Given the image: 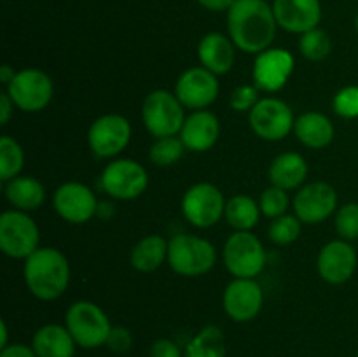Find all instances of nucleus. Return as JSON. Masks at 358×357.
I'll list each match as a JSON object with an SVG mask.
<instances>
[{
  "instance_id": "1",
  "label": "nucleus",
  "mask_w": 358,
  "mask_h": 357,
  "mask_svg": "<svg viewBox=\"0 0 358 357\" xmlns=\"http://www.w3.org/2000/svg\"><path fill=\"white\" fill-rule=\"evenodd\" d=\"M273 6L266 0H236L227 10V30L231 41L245 52H262L276 35Z\"/></svg>"
},
{
  "instance_id": "2",
  "label": "nucleus",
  "mask_w": 358,
  "mask_h": 357,
  "mask_svg": "<svg viewBox=\"0 0 358 357\" xmlns=\"http://www.w3.org/2000/svg\"><path fill=\"white\" fill-rule=\"evenodd\" d=\"M24 282L30 293L42 301L62 296L70 284V265L65 255L52 247L37 248L24 259Z\"/></svg>"
},
{
  "instance_id": "3",
  "label": "nucleus",
  "mask_w": 358,
  "mask_h": 357,
  "mask_svg": "<svg viewBox=\"0 0 358 357\" xmlns=\"http://www.w3.org/2000/svg\"><path fill=\"white\" fill-rule=\"evenodd\" d=\"M215 261V247L205 238L194 234H175L168 241V262L178 275H205L213 268Z\"/></svg>"
},
{
  "instance_id": "4",
  "label": "nucleus",
  "mask_w": 358,
  "mask_h": 357,
  "mask_svg": "<svg viewBox=\"0 0 358 357\" xmlns=\"http://www.w3.org/2000/svg\"><path fill=\"white\" fill-rule=\"evenodd\" d=\"M65 328L76 343L84 349L105 345L112 331L107 314L91 301H77L66 310Z\"/></svg>"
},
{
  "instance_id": "5",
  "label": "nucleus",
  "mask_w": 358,
  "mask_h": 357,
  "mask_svg": "<svg viewBox=\"0 0 358 357\" xmlns=\"http://www.w3.org/2000/svg\"><path fill=\"white\" fill-rule=\"evenodd\" d=\"M184 105L166 90H156L147 94L142 107V119L150 135L163 139L175 136L184 126Z\"/></svg>"
},
{
  "instance_id": "6",
  "label": "nucleus",
  "mask_w": 358,
  "mask_h": 357,
  "mask_svg": "<svg viewBox=\"0 0 358 357\" xmlns=\"http://www.w3.org/2000/svg\"><path fill=\"white\" fill-rule=\"evenodd\" d=\"M38 227L23 210H7L0 216V248L14 259H27L38 248Z\"/></svg>"
},
{
  "instance_id": "7",
  "label": "nucleus",
  "mask_w": 358,
  "mask_h": 357,
  "mask_svg": "<svg viewBox=\"0 0 358 357\" xmlns=\"http://www.w3.org/2000/svg\"><path fill=\"white\" fill-rule=\"evenodd\" d=\"M224 262L236 279H254L264 270L266 251L250 231H236L224 245Z\"/></svg>"
},
{
  "instance_id": "8",
  "label": "nucleus",
  "mask_w": 358,
  "mask_h": 357,
  "mask_svg": "<svg viewBox=\"0 0 358 357\" xmlns=\"http://www.w3.org/2000/svg\"><path fill=\"white\" fill-rule=\"evenodd\" d=\"M52 80L48 74L37 69L16 72L14 79L7 84V93L17 108L24 112H38L51 102Z\"/></svg>"
},
{
  "instance_id": "9",
  "label": "nucleus",
  "mask_w": 358,
  "mask_h": 357,
  "mask_svg": "<svg viewBox=\"0 0 358 357\" xmlns=\"http://www.w3.org/2000/svg\"><path fill=\"white\" fill-rule=\"evenodd\" d=\"M182 212L185 219L196 227H210L222 219L226 212L224 195L217 186L201 182L187 189L182 200Z\"/></svg>"
},
{
  "instance_id": "10",
  "label": "nucleus",
  "mask_w": 358,
  "mask_h": 357,
  "mask_svg": "<svg viewBox=\"0 0 358 357\" xmlns=\"http://www.w3.org/2000/svg\"><path fill=\"white\" fill-rule=\"evenodd\" d=\"M248 121L255 135L264 140H271V142L285 139L296 125L292 108L280 98L259 100L257 105L250 111Z\"/></svg>"
},
{
  "instance_id": "11",
  "label": "nucleus",
  "mask_w": 358,
  "mask_h": 357,
  "mask_svg": "<svg viewBox=\"0 0 358 357\" xmlns=\"http://www.w3.org/2000/svg\"><path fill=\"white\" fill-rule=\"evenodd\" d=\"M145 168L133 160H117L107 164L101 174V188L117 200H133L147 188Z\"/></svg>"
},
{
  "instance_id": "12",
  "label": "nucleus",
  "mask_w": 358,
  "mask_h": 357,
  "mask_svg": "<svg viewBox=\"0 0 358 357\" xmlns=\"http://www.w3.org/2000/svg\"><path fill=\"white\" fill-rule=\"evenodd\" d=\"M131 139V126L126 118L119 114H107L98 118L91 125L87 142L98 158L117 156L126 149Z\"/></svg>"
},
{
  "instance_id": "13",
  "label": "nucleus",
  "mask_w": 358,
  "mask_h": 357,
  "mask_svg": "<svg viewBox=\"0 0 358 357\" xmlns=\"http://www.w3.org/2000/svg\"><path fill=\"white\" fill-rule=\"evenodd\" d=\"M175 94L184 107L205 108L215 102L219 94V80L215 74L205 66H194L178 77Z\"/></svg>"
},
{
  "instance_id": "14",
  "label": "nucleus",
  "mask_w": 358,
  "mask_h": 357,
  "mask_svg": "<svg viewBox=\"0 0 358 357\" xmlns=\"http://www.w3.org/2000/svg\"><path fill=\"white\" fill-rule=\"evenodd\" d=\"M338 206L336 189L327 182H311L294 198L296 217L306 224H318L331 217Z\"/></svg>"
},
{
  "instance_id": "15",
  "label": "nucleus",
  "mask_w": 358,
  "mask_h": 357,
  "mask_svg": "<svg viewBox=\"0 0 358 357\" xmlns=\"http://www.w3.org/2000/svg\"><path fill=\"white\" fill-rule=\"evenodd\" d=\"M262 303L264 290L254 279H234L224 290V310L236 322H248L257 317Z\"/></svg>"
},
{
  "instance_id": "16",
  "label": "nucleus",
  "mask_w": 358,
  "mask_h": 357,
  "mask_svg": "<svg viewBox=\"0 0 358 357\" xmlns=\"http://www.w3.org/2000/svg\"><path fill=\"white\" fill-rule=\"evenodd\" d=\"M294 56L287 49H266L259 52L254 63V83L257 90H282L294 72Z\"/></svg>"
},
{
  "instance_id": "17",
  "label": "nucleus",
  "mask_w": 358,
  "mask_h": 357,
  "mask_svg": "<svg viewBox=\"0 0 358 357\" xmlns=\"http://www.w3.org/2000/svg\"><path fill=\"white\" fill-rule=\"evenodd\" d=\"M55 209L69 223L83 224L96 214V196L80 182H66L55 192Z\"/></svg>"
},
{
  "instance_id": "18",
  "label": "nucleus",
  "mask_w": 358,
  "mask_h": 357,
  "mask_svg": "<svg viewBox=\"0 0 358 357\" xmlns=\"http://www.w3.org/2000/svg\"><path fill=\"white\" fill-rule=\"evenodd\" d=\"M276 23L290 34H306L318 28L322 20L320 0H275L273 2Z\"/></svg>"
},
{
  "instance_id": "19",
  "label": "nucleus",
  "mask_w": 358,
  "mask_h": 357,
  "mask_svg": "<svg viewBox=\"0 0 358 357\" xmlns=\"http://www.w3.org/2000/svg\"><path fill=\"white\" fill-rule=\"evenodd\" d=\"M318 273L329 284H345L357 268V252L346 240L329 241L318 254Z\"/></svg>"
},
{
  "instance_id": "20",
  "label": "nucleus",
  "mask_w": 358,
  "mask_h": 357,
  "mask_svg": "<svg viewBox=\"0 0 358 357\" xmlns=\"http://www.w3.org/2000/svg\"><path fill=\"white\" fill-rule=\"evenodd\" d=\"M220 133L219 119L208 111H196L185 119L180 130V139L185 149L205 153L217 142Z\"/></svg>"
},
{
  "instance_id": "21",
  "label": "nucleus",
  "mask_w": 358,
  "mask_h": 357,
  "mask_svg": "<svg viewBox=\"0 0 358 357\" xmlns=\"http://www.w3.org/2000/svg\"><path fill=\"white\" fill-rule=\"evenodd\" d=\"M199 62L210 72L227 74L234 65V42L219 31H210L198 46Z\"/></svg>"
},
{
  "instance_id": "22",
  "label": "nucleus",
  "mask_w": 358,
  "mask_h": 357,
  "mask_svg": "<svg viewBox=\"0 0 358 357\" xmlns=\"http://www.w3.org/2000/svg\"><path fill=\"white\" fill-rule=\"evenodd\" d=\"M76 345L69 329L58 324L42 326L31 342L37 357H73Z\"/></svg>"
},
{
  "instance_id": "23",
  "label": "nucleus",
  "mask_w": 358,
  "mask_h": 357,
  "mask_svg": "<svg viewBox=\"0 0 358 357\" xmlns=\"http://www.w3.org/2000/svg\"><path fill=\"white\" fill-rule=\"evenodd\" d=\"M297 139L311 149H322L327 147L334 139V125L327 115L320 112H306L299 115L294 125Z\"/></svg>"
},
{
  "instance_id": "24",
  "label": "nucleus",
  "mask_w": 358,
  "mask_h": 357,
  "mask_svg": "<svg viewBox=\"0 0 358 357\" xmlns=\"http://www.w3.org/2000/svg\"><path fill=\"white\" fill-rule=\"evenodd\" d=\"M308 177V163L301 154L283 153L269 167V181L280 189H296Z\"/></svg>"
},
{
  "instance_id": "25",
  "label": "nucleus",
  "mask_w": 358,
  "mask_h": 357,
  "mask_svg": "<svg viewBox=\"0 0 358 357\" xmlns=\"http://www.w3.org/2000/svg\"><path fill=\"white\" fill-rule=\"evenodd\" d=\"M7 202L17 210H37L45 198V189L34 177H14L6 184Z\"/></svg>"
},
{
  "instance_id": "26",
  "label": "nucleus",
  "mask_w": 358,
  "mask_h": 357,
  "mask_svg": "<svg viewBox=\"0 0 358 357\" xmlns=\"http://www.w3.org/2000/svg\"><path fill=\"white\" fill-rule=\"evenodd\" d=\"M168 258V241L159 234L142 238L131 251L133 268L142 273H150L159 268Z\"/></svg>"
},
{
  "instance_id": "27",
  "label": "nucleus",
  "mask_w": 358,
  "mask_h": 357,
  "mask_svg": "<svg viewBox=\"0 0 358 357\" xmlns=\"http://www.w3.org/2000/svg\"><path fill=\"white\" fill-rule=\"evenodd\" d=\"M185 357H226V336L217 326L203 328L185 346Z\"/></svg>"
},
{
  "instance_id": "28",
  "label": "nucleus",
  "mask_w": 358,
  "mask_h": 357,
  "mask_svg": "<svg viewBox=\"0 0 358 357\" xmlns=\"http://www.w3.org/2000/svg\"><path fill=\"white\" fill-rule=\"evenodd\" d=\"M226 220L236 231H250L259 223L261 206L247 195L233 196L226 203Z\"/></svg>"
},
{
  "instance_id": "29",
  "label": "nucleus",
  "mask_w": 358,
  "mask_h": 357,
  "mask_svg": "<svg viewBox=\"0 0 358 357\" xmlns=\"http://www.w3.org/2000/svg\"><path fill=\"white\" fill-rule=\"evenodd\" d=\"M24 163V154L20 144L10 136L3 135L0 139V178L9 182L17 177Z\"/></svg>"
},
{
  "instance_id": "30",
  "label": "nucleus",
  "mask_w": 358,
  "mask_h": 357,
  "mask_svg": "<svg viewBox=\"0 0 358 357\" xmlns=\"http://www.w3.org/2000/svg\"><path fill=\"white\" fill-rule=\"evenodd\" d=\"M184 142L177 136H163L152 144L149 150V160L157 167H170L175 164L184 154Z\"/></svg>"
},
{
  "instance_id": "31",
  "label": "nucleus",
  "mask_w": 358,
  "mask_h": 357,
  "mask_svg": "<svg viewBox=\"0 0 358 357\" xmlns=\"http://www.w3.org/2000/svg\"><path fill=\"white\" fill-rule=\"evenodd\" d=\"M299 49L304 58L311 59V62H320L331 55V37L320 28H313V30L303 34L299 41Z\"/></svg>"
},
{
  "instance_id": "32",
  "label": "nucleus",
  "mask_w": 358,
  "mask_h": 357,
  "mask_svg": "<svg viewBox=\"0 0 358 357\" xmlns=\"http://www.w3.org/2000/svg\"><path fill=\"white\" fill-rule=\"evenodd\" d=\"M269 240L276 245H289L301 234V223L294 216H280L269 224Z\"/></svg>"
},
{
  "instance_id": "33",
  "label": "nucleus",
  "mask_w": 358,
  "mask_h": 357,
  "mask_svg": "<svg viewBox=\"0 0 358 357\" xmlns=\"http://www.w3.org/2000/svg\"><path fill=\"white\" fill-rule=\"evenodd\" d=\"M259 206H261V212L264 214L266 217L276 219V217L283 216L285 210L289 209V196H287L285 189L271 186V188H268L261 195V203H259Z\"/></svg>"
},
{
  "instance_id": "34",
  "label": "nucleus",
  "mask_w": 358,
  "mask_h": 357,
  "mask_svg": "<svg viewBox=\"0 0 358 357\" xmlns=\"http://www.w3.org/2000/svg\"><path fill=\"white\" fill-rule=\"evenodd\" d=\"M336 230L343 240L358 238V203H346L336 214Z\"/></svg>"
},
{
  "instance_id": "35",
  "label": "nucleus",
  "mask_w": 358,
  "mask_h": 357,
  "mask_svg": "<svg viewBox=\"0 0 358 357\" xmlns=\"http://www.w3.org/2000/svg\"><path fill=\"white\" fill-rule=\"evenodd\" d=\"M336 114L345 119L358 118V86H346L334 98Z\"/></svg>"
},
{
  "instance_id": "36",
  "label": "nucleus",
  "mask_w": 358,
  "mask_h": 357,
  "mask_svg": "<svg viewBox=\"0 0 358 357\" xmlns=\"http://www.w3.org/2000/svg\"><path fill=\"white\" fill-rule=\"evenodd\" d=\"M257 91H259L257 88L248 86V84L236 88V90L231 93V98H229L231 107H233L234 111H240V112L252 111V108H254L259 102Z\"/></svg>"
},
{
  "instance_id": "37",
  "label": "nucleus",
  "mask_w": 358,
  "mask_h": 357,
  "mask_svg": "<svg viewBox=\"0 0 358 357\" xmlns=\"http://www.w3.org/2000/svg\"><path fill=\"white\" fill-rule=\"evenodd\" d=\"M131 332L126 328H112L110 335H108V340L105 345L115 354H124L128 352L129 346H131Z\"/></svg>"
},
{
  "instance_id": "38",
  "label": "nucleus",
  "mask_w": 358,
  "mask_h": 357,
  "mask_svg": "<svg viewBox=\"0 0 358 357\" xmlns=\"http://www.w3.org/2000/svg\"><path fill=\"white\" fill-rule=\"evenodd\" d=\"M150 357H182V352L177 343L171 342V340L161 338L150 346Z\"/></svg>"
},
{
  "instance_id": "39",
  "label": "nucleus",
  "mask_w": 358,
  "mask_h": 357,
  "mask_svg": "<svg viewBox=\"0 0 358 357\" xmlns=\"http://www.w3.org/2000/svg\"><path fill=\"white\" fill-rule=\"evenodd\" d=\"M0 357H37L34 349L23 345V343H14V345L3 346Z\"/></svg>"
},
{
  "instance_id": "40",
  "label": "nucleus",
  "mask_w": 358,
  "mask_h": 357,
  "mask_svg": "<svg viewBox=\"0 0 358 357\" xmlns=\"http://www.w3.org/2000/svg\"><path fill=\"white\" fill-rule=\"evenodd\" d=\"M13 107L14 102L10 100L9 93H7V91L0 93V122H2V125H7V122H9L10 115H13Z\"/></svg>"
},
{
  "instance_id": "41",
  "label": "nucleus",
  "mask_w": 358,
  "mask_h": 357,
  "mask_svg": "<svg viewBox=\"0 0 358 357\" xmlns=\"http://www.w3.org/2000/svg\"><path fill=\"white\" fill-rule=\"evenodd\" d=\"M205 9L213 10V13H220V10H229L236 0H196Z\"/></svg>"
},
{
  "instance_id": "42",
  "label": "nucleus",
  "mask_w": 358,
  "mask_h": 357,
  "mask_svg": "<svg viewBox=\"0 0 358 357\" xmlns=\"http://www.w3.org/2000/svg\"><path fill=\"white\" fill-rule=\"evenodd\" d=\"M14 76H16V72H14L13 69H10L9 65H2L0 66V80L6 84H9L10 80L14 79Z\"/></svg>"
},
{
  "instance_id": "43",
  "label": "nucleus",
  "mask_w": 358,
  "mask_h": 357,
  "mask_svg": "<svg viewBox=\"0 0 358 357\" xmlns=\"http://www.w3.org/2000/svg\"><path fill=\"white\" fill-rule=\"evenodd\" d=\"M0 329H2V338H0V346H7V324L6 321L0 322Z\"/></svg>"
},
{
  "instance_id": "44",
  "label": "nucleus",
  "mask_w": 358,
  "mask_h": 357,
  "mask_svg": "<svg viewBox=\"0 0 358 357\" xmlns=\"http://www.w3.org/2000/svg\"><path fill=\"white\" fill-rule=\"evenodd\" d=\"M355 24H357V30H358V16H357V21H355Z\"/></svg>"
},
{
  "instance_id": "45",
  "label": "nucleus",
  "mask_w": 358,
  "mask_h": 357,
  "mask_svg": "<svg viewBox=\"0 0 358 357\" xmlns=\"http://www.w3.org/2000/svg\"><path fill=\"white\" fill-rule=\"evenodd\" d=\"M357 357H358V352H357Z\"/></svg>"
}]
</instances>
